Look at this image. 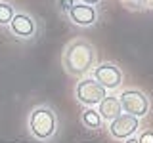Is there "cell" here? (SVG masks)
<instances>
[{
  "mask_svg": "<svg viewBox=\"0 0 153 143\" xmlns=\"http://www.w3.org/2000/svg\"><path fill=\"white\" fill-rule=\"evenodd\" d=\"M61 63L67 74L80 80L96 67V48L86 38H73L63 48Z\"/></svg>",
  "mask_w": 153,
  "mask_h": 143,
  "instance_id": "6da1fadb",
  "label": "cell"
},
{
  "mask_svg": "<svg viewBox=\"0 0 153 143\" xmlns=\"http://www.w3.org/2000/svg\"><path fill=\"white\" fill-rule=\"evenodd\" d=\"M57 126H59L57 113L50 105H38L29 113L27 128H29V133L36 141H50L57 133Z\"/></svg>",
  "mask_w": 153,
  "mask_h": 143,
  "instance_id": "7a4b0ae2",
  "label": "cell"
},
{
  "mask_svg": "<svg viewBox=\"0 0 153 143\" xmlns=\"http://www.w3.org/2000/svg\"><path fill=\"white\" fill-rule=\"evenodd\" d=\"M107 95V90L92 76L80 78L75 86V97L82 107H98V103Z\"/></svg>",
  "mask_w": 153,
  "mask_h": 143,
  "instance_id": "3957f363",
  "label": "cell"
},
{
  "mask_svg": "<svg viewBox=\"0 0 153 143\" xmlns=\"http://www.w3.org/2000/svg\"><path fill=\"white\" fill-rule=\"evenodd\" d=\"M119 101H121L123 113L132 114L136 118L146 116L151 109V101L147 97V94H143L142 90H136V88L123 90L121 95H119Z\"/></svg>",
  "mask_w": 153,
  "mask_h": 143,
  "instance_id": "277c9868",
  "label": "cell"
},
{
  "mask_svg": "<svg viewBox=\"0 0 153 143\" xmlns=\"http://www.w3.org/2000/svg\"><path fill=\"white\" fill-rule=\"evenodd\" d=\"M92 78L98 80L107 92H117L123 86V71L115 63H100L92 69Z\"/></svg>",
  "mask_w": 153,
  "mask_h": 143,
  "instance_id": "5b68a950",
  "label": "cell"
},
{
  "mask_svg": "<svg viewBox=\"0 0 153 143\" xmlns=\"http://www.w3.org/2000/svg\"><path fill=\"white\" fill-rule=\"evenodd\" d=\"M138 130H140V118L132 116V114H119L117 118H113L111 122H107V132L113 139L117 141H124L128 137L136 136Z\"/></svg>",
  "mask_w": 153,
  "mask_h": 143,
  "instance_id": "8992f818",
  "label": "cell"
},
{
  "mask_svg": "<svg viewBox=\"0 0 153 143\" xmlns=\"http://www.w3.org/2000/svg\"><path fill=\"white\" fill-rule=\"evenodd\" d=\"M65 15L75 27L88 29V27L96 25V21H98V10H96L94 6H88V4L75 2L73 6L67 10Z\"/></svg>",
  "mask_w": 153,
  "mask_h": 143,
  "instance_id": "52a82bcc",
  "label": "cell"
},
{
  "mask_svg": "<svg viewBox=\"0 0 153 143\" xmlns=\"http://www.w3.org/2000/svg\"><path fill=\"white\" fill-rule=\"evenodd\" d=\"M8 27L10 32L16 38H21V40H31L36 35V21L33 19V15H29L25 12H16V15H13Z\"/></svg>",
  "mask_w": 153,
  "mask_h": 143,
  "instance_id": "ba28073f",
  "label": "cell"
},
{
  "mask_svg": "<svg viewBox=\"0 0 153 143\" xmlns=\"http://www.w3.org/2000/svg\"><path fill=\"white\" fill-rule=\"evenodd\" d=\"M98 113L102 116L103 122H111L113 118H117L119 114H123V107H121V101H119L117 95H105L102 101L98 103Z\"/></svg>",
  "mask_w": 153,
  "mask_h": 143,
  "instance_id": "9c48e42d",
  "label": "cell"
},
{
  "mask_svg": "<svg viewBox=\"0 0 153 143\" xmlns=\"http://www.w3.org/2000/svg\"><path fill=\"white\" fill-rule=\"evenodd\" d=\"M80 122L84 124V128H88V130H100L102 128V116H100L98 109L96 107H84L82 114H80Z\"/></svg>",
  "mask_w": 153,
  "mask_h": 143,
  "instance_id": "30bf717a",
  "label": "cell"
},
{
  "mask_svg": "<svg viewBox=\"0 0 153 143\" xmlns=\"http://www.w3.org/2000/svg\"><path fill=\"white\" fill-rule=\"evenodd\" d=\"M16 15V8L10 2H0V27H8Z\"/></svg>",
  "mask_w": 153,
  "mask_h": 143,
  "instance_id": "8fae6325",
  "label": "cell"
},
{
  "mask_svg": "<svg viewBox=\"0 0 153 143\" xmlns=\"http://www.w3.org/2000/svg\"><path fill=\"white\" fill-rule=\"evenodd\" d=\"M138 141L140 143H153V130H143L138 136Z\"/></svg>",
  "mask_w": 153,
  "mask_h": 143,
  "instance_id": "7c38bea8",
  "label": "cell"
},
{
  "mask_svg": "<svg viewBox=\"0 0 153 143\" xmlns=\"http://www.w3.org/2000/svg\"><path fill=\"white\" fill-rule=\"evenodd\" d=\"M75 4V0H59V6H61V10L67 13V10H69L71 6Z\"/></svg>",
  "mask_w": 153,
  "mask_h": 143,
  "instance_id": "4fadbf2b",
  "label": "cell"
},
{
  "mask_svg": "<svg viewBox=\"0 0 153 143\" xmlns=\"http://www.w3.org/2000/svg\"><path fill=\"white\" fill-rule=\"evenodd\" d=\"M79 2H82V4H88V6H96V4H100L102 0H79Z\"/></svg>",
  "mask_w": 153,
  "mask_h": 143,
  "instance_id": "5bb4252c",
  "label": "cell"
},
{
  "mask_svg": "<svg viewBox=\"0 0 153 143\" xmlns=\"http://www.w3.org/2000/svg\"><path fill=\"white\" fill-rule=\"evenodd\" d=\"M123 143H140V141H138V137H136V136H132V137H128V139H124Z\"/></svg>",
  "mask_w": 153,
  "mask_h": 143,
  "instance_id": "9a60e30c",
  "label": "cell"
},
{
  "mask_svg": "<svg viewBox=\"0 0 153 143\" xmlns=\"http://www.w3.org/2000/svg\"><path fill=\"white\" fill-rule=\"evenodd\" d=\"M146 2H147V6H149V8H153V0H146Z\"/></svg>",
  "mask_w": 153,
  "mask_h": 143,
  "instance_id": "2e32d148",
  "label": "cell"
}]
</instances>
